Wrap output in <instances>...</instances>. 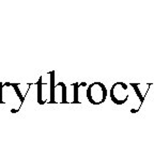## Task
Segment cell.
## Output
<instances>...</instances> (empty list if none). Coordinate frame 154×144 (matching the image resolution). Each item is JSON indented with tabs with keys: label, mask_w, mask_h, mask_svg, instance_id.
Listing matches in <instances>:
<instances>
[{
	"label": "cell",
	"mask_w": 154,
	"mask_h": 144,
	"mask_svg": "<svg viewBox=\"0 0 154 144\" xmlns=\"http://www.w3.org/2000/svg\"><path fill=\"white\" fill-rule=\"evenodd\" d=\"M87 97H88V99L90 100V103L94 104V105H99V104L103 103L106 98L105 86H104L101 82L92 83L91 86L88 88Z\"/></svg>",
	"instance_id": "6da1fadb"
}]
</instances>
